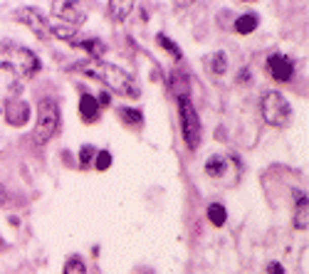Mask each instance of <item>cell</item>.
I'll return each instance as SVG.
<instances>
[{
  "instance_id": "cell-4",
  "label": "cell",
  "mask_w": 309,
  "mask_h": 274,
  "mask_svg": "<svg viewBox=\"0 0 309 274\" xmlns=\"http://www.w3.org/2000/svg\"><path fill=\"white\" fill-rule=\"evenodd\" d=\"M240 170L243 165L237 161V156H230V153H213L205 161V176L215 183L235 185L240 181Z\"/></svg>"
},
{
  "instance_id": "cell-19",
  "label": "cell",
  "mask_w": 309,
  "mask_h": 274,
  "mask_svg": "<svg viewBox=\"0 0 309 274\" xmlns=\"http://www.w3.org/2000/svg\"><path fill=\"white\" fill-rule=\"evenodd\" d=\"M208 67H211V72L215 74V77L225 74V70H228V57H225V52H215V55L208 59Z\"/></svg>"
},
{
  "instance_id": "cell-6",
  "label": "cell",
  "mask_w": 309,
  "mask_h": 274,
  "mask_svg": "<svg viewBox=\"0 0 309 274\" xmlns=\"http://www.w3.org/2000/svg\"><path fill=\"white\" fill-rule=\"evenodd\" d=\"M178 116H181V133H183V141L186 146L195 151L200 144V119L193 109V101L188 96H181L178 99Z\"/></svg>"
},
{
  "instance_id": "cell-15",
  "label": "cell",
  "mask_w": 309,
  "mask_h": 274,
  "mask_svg": "<svg viewBox=\"0 0 309 274\" xmlns=\"http://www.w3.org/2000/svg\"><path fill=\"white\" fill-rule=\"evenodd\" d=\"M257 25H260V20L255 13H245V15H240V18L235 20V32L237 35H250L257 30Z\"/></svg>"
},
{
  "instance_id": "cell-20",
  "label": "cell",
  "mask_w": 309,
  "mask_h": 274,
  "mask_svg": "<svg viewBox=\"0 0 309 274\" xmlns=\"http://www.w3.org/2000/svg\"><path fill=\"white\" fill-rule=\"evenodd\" d=\"M156 40H158V45H161V47H163V50H168V52H171V55H174V59H181V50H178V45H176L174 40H171V37H166V35H158L156 37Z\"/></svg>"
},
{
  "instance_id": "cell-26",
  "label": "cell",
  "mask_w": 309,
  "mask_h": 274,
  "mask_svg": "<svg viewBox=\"0 0 309 274\" xmlns=\"http://www.w3.org/2000/svg\"><path fill=\"white\" fill-rule=\"evenodd\" d=\"M250 79V72L248 70H240V74H237V82H248Z\"/></svg>"
},
{
  "instance_id": "cell-3",
  "label": "cell",
  "mask_w": 309,
  "mask_h": 274,
  "mask_svg": "<svg viewBox=\"0 0 309 274\" xmlns=\"http://www.w3.org/2000/svg\"><path fill=\"white\" fill-rule=\"evenodd\" d=\"M59 131V107L55 99L42 96L38 104V124H35V144L42 146L52 141Z\"/></svg>"
},
{
  "instance_id": "cell-10",
  "label": "cell",
  "mask_w": 309,
  "mask_h": 274,
  "mask_svg": "<svg viewBox=\"0 0 309 274\" xmlns=\"http://www.w3.org/2000/svg\"><path fill=\"white\" fill-rule=\"evenodd\" d=\"M20 20L40 37V40H47V32H50V27H47V20L40 15L38 10H32V8H27V10H22L20 13Z\"/></svg>"
},
{
  "instance_id": "cell-25",
  "label": "cell",
  "mask_w": 309,
  "mask_h": 274,
  "mask_svg": "<svg viewBox=\"0 0 309 274\" xmlns=\"http://www.w3.org/2000/svg\"><path fill=\"white\" fill-rule=\"evenodd\" d=\"M267 272H270V274H285V269H282V264L270 262V264H267Z\"/></svg>"
},
{
  "instance_id": "cell-8",
  "label": "cell",
  "mask_w": 309,
  "mask_h": 274,
  "mask_svg": "<svg viewBox=\"0 0 309 274\" xmlns=\"http://www.w3.org/2000/svg\"><path fill=\"white\" fill-rule=\"evenodd\" d=\"M267 72L274 82H290L294 77V62L285 55H270L267 57Z\"/></svg>"
},
{
  "instance_id": "cell-14",
  "label": "cell",
  "mask_w": 309,
  "mask_h": 274,
  "mask_svg": "<svg viewBox=\"0 0 309 274\" xmlns=\"http://www.w3.org/2000/svg\"><path fill=\"white\" fill-rule=\"evenodd\" d=\"M188 89H191L188 74H186V72H171V77H168V91L174 94L176 99L188 96Z\"/></svg>"
},
{
  "instance_id": "cell-2",
  "label": "cell",
  "mask_w": 309,
  "mask_h": 274,
  "mask_svg": "<svg viewBox=\"0 0 309 274\" xmlns=\"http://www.w3.org/2000/svg\"><path fill=\"white\" fill-rule=\"evenodd\" d=\"M0 70H8V72L22 77V79H30V77H35L40 72V59L27 47L3 42L0 45Z\"/></svg>"
},
{
  "instance_id": "cell-18",
  "label": "cell",
  "mask_w": 309,
  "mask_h": 274,
  "mask_svg": "<svg viewBox=\"0 0 309 274\" xmlns=\"http://www.w3.org/2000/svg\"><path fill=\"white\" fill-rule=\"evenodd\" d=\"M119 116H121V121L126 124V126L131 128H141V124H144V111L141 109H124L119 111Z\"/></svg>"
},
{
  "instance_id": "cell-16",
  "label": "cell",
  "mask_w": 309,
  "mask_h": 274,
  "mask_svg": "<svg viewBox=\"0 0 309 274\" xmlns=\"http://www.w3.org/2000/svg\"><path fill=\"white\" fill-rule=\"evenodd\" d=\"M107 8H109L112 18L121 22V20H126V15L134 10V3H131V0H109V5H107Z\"/></svg>"
},
{
  "instance_id": "cell-22",
  "label": "cell",
  "mask_w": 309,
  "mask_h": 274,
  "mask_svg": "<svg viewBox=\"0 0 309 274\" xmlns=\"http://www.w3.org/2000/svg\"><path fill=\"white\" fill-rule=\"evenodd\" d=\"M94 165H97V170H109V165H112V153H109V151H99L97 156H94Z\"/></svg>"
},
{
  "instance_id": "cell-11",
  "label": "cell",
  "mask_w": 309,
  "mask_h": 274,
  "mask_svg": "<svg viewBox=\"0 0 309 274\" xmlns=\"http://www.w3.org/2000/svg\"><path fill=\"white\" fill-rule=\"evenodd\" d=\"M70 45H75L79 50H87V55L92 57V59H101V55L107 52V45L101 40H97V37H84V35H79V32Z\"/></svg>"
},
{
  "instance_id": "cell-1",
  "label": "cell",
  "mask_w": 309,
  "mask_h": 274,
  "mask_svg": "<svg viewBox=\"0 0 309 274\" xmlns=\"http://www.w3.org/2000/svg\"><path fill=\"white\" fill-rule=\"evenodd\" d=\"M72 72H84L87 77L101 82L107 89L116 91L121 96H129V99H139L141 96V89H139L134 77L126 70H121L116 64H109L104 59H84V62H79V64L72 67Z\"/></svg>"
},
{
  "instance_id": "cell-24",
  "label": "cell",
  "mask_w": 309,
  "mask_h": 274,
  "mask_svg": "<svg viewBox=\"0 0 309 274\" xmlns=\"http://www.w3.org/2000/svg\"><path fill=\"white\" fill-rule=\"evenodd\" d=\"M97 104H99V107H109V104H112V96H109V91H101V94H99Z\"/></svg>"
},
{
  "instance_id": "cell-7",
  "label": "cell",
  "mask_w": 309,
  "mask_h": 274,
  "mask_svg": "<svg viewBox=\"0 0 309 274\" xmlns=\"http://www.w3.org/2000/svg\"><path fill=\"white\" fill-rule=\"evenodd\" d=\"M52 15L55 18H62L67 22V27H79L87 15H84V10H82V5L79 3H67V0H62V3H52Z\"/></svg>"
},
{
  "instance_id": "cell-23",
  "label": "cell",
  "mask_w": 309,
  "mask_h": 274,
  "mask_svg": "<svg viewBox=\"0 0 309 274\" xmlns=\"http://www.w3.org/2000/svg\"><path fill=\"white\" fill-rule=\"evenodd\" d=\"M94 156H97V153H94L92 146H82V151H79V165H89Z\"/></svg>"
},
{
  "instance_id": "cell-21",
  "label": "cell",
  "mask_w": 309,
  "mask_h": 274,
  "mask_svg": "<svg viewBox=\"0 0 309 274\" xmlns=\"http://www.w3.org/2000/svg\"><path fill=\"white\" fill-rule=\"evenodd\" d=\"M62 274H87V267H84V262H82L79 257H72V259L64 264V272Z\"/></svg>"
},
{
  "instance_id": "cell-17",
  "label": "cell",
  "mask_w": 309,
  "mask_h": 274,
  "mask_svg": "<svg viewBox=\"0 0 309 274\" xmlns=\"http://www.w3.org/2000/svg\"><path fill=\"white\" fill-rule=\"evenodd\" d=\"M208 220H211L213 227H223V225H225V220H228V210H225V205H220V202L208 205Z\"/></svg>"
},
{
  "instance_id": "cell-9",
  "label": "cell",
  "mask_w": 309,
  "mask_h": 274,
  "mask_svg": "<svg viewBox=\"0 0 309 274\" xmlns=\"http://www.w3.org/2000/svg\"><path fill=\"white\" fill-rule=\"evenodd\" d=\"M5 119L10 126H25L30 119V104L22 99H8L5 101Z\"/></svg>"
},
{
  "instance_id": "cell-5",
  "label": "cell",
  "mask_w": 309,
  "mask_h": 274,
  "mask_svg": "<svg viewBox=\"0 0 309 274\" xmlns=\"http://www.w3.org/2000/svg\"><path fill=\"white\" fill-rule=\"evenodd\" d=\"M260 114H262V121L270 124V126H287L292 119V107L290 101L285 99V94L280 91H267L260 101Z\"/></svg>"
},
{
  "instance_id": "cell-27",
  "label": "cell",
  "mask_w": 309,
  "mask_h": 274,
  "mask_svg": "<svg viewBox=\"0 0 309 274\" xmlns=\"http://www.w3.org/2000/svg\"><path fill=\"white\" fill-rule=\"evenodd\" d=\"M5 198H8V193H5V188H3V183H0V205L5 202Z\"/></svg>"
},
{
  "instance_id": "cell-12",
  "label": "cell",
  "mask_w": 309,
  "mask_h": 274,
  "mask_svg": "<svg viewBox=\"0 0 309 274\" xmlns=\"http://www.w3.org/2000/svg\"><path fill=\"white\" fill-rule=\"evenodd\" d=\"M294 200H297V208H294V227L297 230H307L309 225V200L304 193H299V190H294Z\"/></svg>"
},
{
  "instance_id": "cell-13",
  "label": "cell",
  "mask_w": 309,
  "mask_h": 274,
  "mask_svg": "<svg viewBox=\"0 0 309 274\" xmlns=\"http://www.w3.org/2000/svg\"><path fill=\"white\" fill-rule=\"evenodd\" d=\"M79 114H82V121L94 124V121L99 119L97 96H92V94H82V99H79Z\"/></svg>"
}]
</instances>
